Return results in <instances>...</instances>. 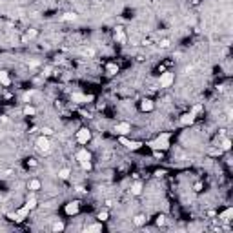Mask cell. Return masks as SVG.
Returning a JSON list of instances; mask_svg holds the SVG:
<instances>
[{
	"label": "cell",
	"mask_w": 233,
	"mask_h": 233,
	"mask_svg": "<svg viewBox=\"0 0 233 233\" xmlns=\"http://www.w3.org/2000/svg\"><path fill=\"white\" fill-rule=\"evenodd\" d=\"M108 73H109V75L119 73V66H117V64H109V66H108Z\"/></svg>",
	"instance_id": "cell-20"
},
{
	"label": "cell",
	"mask_w": 233,
	"mask_h": 233,
	"mask_svg": "<svg viewBox=\"0 0 233 233\" xmlns=\"http://www.w3.org/2000/svg\"><path fill=\"white\" fill-rule=\"evenodd\" d=\"M75 15H73V13H66V15H64V20H75Z\"/></svg>",
	"instance_id": "cell-28"
},
{
	"label": "cell",
	"mask_w": 233,
	"mask_h": 233,
	"mask_svg": "<svg viewBox=\"0 0 233 233\" xmlns=\"http://www.w3.org/2000/svg\"><path fill=\"white\" fill-rule=\"evenodd\" d=\"M80 164H82L84 169H91V162H89V160H84V162H80Z\"/></svg>",
	"instance_id": "cell-27"
},
{
	"label": "cell",
	"mask_w": 233,
	"mask_h": 233,
	"mask_svg": "<svg viewBox=\"0 0 233 233\" xmlns=\"http://www.w3.org/2000/svg\"><path fill=\"white\" fill-rule=\"evenodd\" d=\"M153 108H155L153 100H149V98H144V100H140V111H151Z\"/></svg>",
	"instance_id": "cell-8"
},
{
	"label": "cell",
	"mask_w": 233,
	"mask_h": 233,
	"mask_svg": "<svg viewBox=\"0 0 233 233\" xmlns=\"http://www.w3.org/2000/svg\"><path fill=\"white\" fill-rule=\"evenodd\" d=\"M168 140H169V135H168V133H162L158 138H155L153 142H149V147H151V149H160V151H162V149H168V147H169V142H168Z\"/></svg>",
	"instance_id": "cell-1"
},
{
	"label": "cell",
	"mask_w": 233,
	"mask_h": 233,
	"mask_svg": "<svg viewBox=\"0 0 233 233\" xmlns=\"http://www.w3.org/2000/svg\"><path fill=\"white\" fill-rule=\"evenodd\" d=\"M131 193H133V195H140V193H142V186H140V184H133V186H131Z\"/></svg>",
	"instance_id": "cell-18"
},
{
	"label": "cell",
	"mask_w": 233,
	"mask_h": 233,
	"mask_svg": "<svg viewBox=\"0 0 233 233\" xmlns=\"http://www.w3.org/2000/svg\"><path fill=\"white\" fill-rule=\"evenodd\" d=\"M115 131H117L120 137H122V135L126 137V135L131 131V124H130V122H119V124L115 126Z\"/></svg>",
	"instance_id": "cell-6"
},
{
	"label": "cell",
	"mask_w": 233,
	"mask_h": 233,
	"mask_svg": "<svg viewBox=\"0 0 233 233\" xmlns=\"http://www.w3.org/2000/svg\"><path fill=\"white\" fill-rule=\"evenodd\" d=\"M27 164H29V166H36V160H35V158H31V160H27Z\"/></svg>",
	"instance_id": "cell-32"
},
{
	"label": "cell",
	"mask_w": 233,
	"mask_h": 233,
	"mask_svg": "<svg viewBox=\"0 0 233 233\" xmlns=\"http://www.w3.org/2000/svg\"><path fill=\"white\" fill-rule=\"evenodd\" d=\"M115 38H117L119 42H124V40H126V36H124V31H122V27H117V31H115Z\"/></svg>",
	"instance_id": "cell-15"
},
{
	"label": "cell",
	"mask_w": 233,
	"mask_h": 233,
	"mask_svg": "<svg viewBox=\"0 0 233 233\" xmlns=\"http://www.w3.org/2000/svg\"><path fill=\"white\" fill-rule=\"evenodd\" d=\"M230 147H231V142L226 138V140H222V146H220V149L222 151H230Z\"/></svg>",
	"instance_id": "cell-21"
},
{
	"label": "cell",
	"mask_w": 233,
	"mask_h": 233,
	"mask_svg": "<svg viewBox=\"0 0 233 233\" xmlns=\"http://www.w3.org/2000/svg\"><path fill=\"white\" fill-rule=\"evenodd\" d=\"M231 217H233V208H228V209H226L224 213L220 215V219H222V220H226V222H228V220H231Z\"/></svg>",
	"instance_id": "cell-13"
},
{
	"label": "cell",
	"mask_w": 233,
	"mask_h": 233,
	"mask_svg": "<svg viewBox=\"0 0 233 233\" xmlns=\"http://www.w3.org/2000/svg\"><path fill=\"white\" fill-rule=\"evenodd\" d=\"M42 135H46V137H51L53 130H51V128H42Z\"/></svg>",
	"instance_id": "cell-26"
},
{
	"label": "cell",
	"mask_w": 233,
	"mask_h": 233,
	"mask_svg": "<svg viewBox=\"0 0 233 233\" xmlns=\"http://www.w3.org/2000/svg\"><path fill=\"white\" fill-rule=\"evenodd\" d=\"M66 215H77L78 213V202H68L66 208H64Z\"/></svg>",
	"instance_id": "cell-7"
},
{
	"label": "cell",
	"mask_w": 233,
	"mask_h": 233,
	"mask_svg": "<svg viewBox=\"0 0 233 233\" xmlns=\"http://www.w3.org/2000/svg\"><path fill=\"white\" fill-rule=\"evenodd\" d=\"M33 36H36V31H29L27 33V38H33Z\"/></svg>",
	"instance_id": "cell-31"
},
{
	"label": "cell",
	"mask_w": 233,
	"mask_h": 233,
	"mask_svg": "<svg viewBox=\"0 0 233 233\" xmlns=\"http://www.w3.org/2000/svg\"><path fill=\"white\" fill-rule=\"evenodd\" d=\"M164 222H166V217L164 215H158V217H157V226H164Z\"/></svg>",
	"instance_id": "cell-25"
},
{
	"label": "cell",
	"mask_w": 233,
	"mask_h": 233,
	"mask_svg": "<svg viewBox=\"0 0 233 233\" xmlns=\"http://www.w3.org/2000/svg\"><path fill=\"white\" fill-rule=\"evenodd\" d=\"M193 120H195V115H193V113H186V115H182V117H180V124H182V126H190Z\"/></svg>",
	"instance_id": "cell-10"
},
{
	"label": "cell",
	"mask_w": 233,
	"mask_h": 233,
	"mask_svg": "<svg viewBox=\"0 0 233 233\" xmlns=\"http://www.w3.org/2000/svg\"><path fill=\"white\" fill-rule=\"evenodd\" d=\"M58 177H60L62 180H66V179H69V169H68V168H62L60 171H58Z\"/></svg>",
	"instance_id": "cell-17"
},
{
	"label": "cell",
	"mask_w": 233,
	"mask_h": 233,
	"mask_svg": "<svg viewBox=\"0 0 233 233\" xmlns=\"http://www.w3.org/2000/svg\"><path fill=\"white\" fill-rule=\"evenodd\" d=\"M93 98H95L93 95H73V100H77L80 104H87V102H91Z\"/></svg>",
	"instance_id": "cell-9"
},
{
	"label": "cell",
	"mask_w": 233,
	"mask_h": 233,
	"mask_svg": "<svg viewBox=\"0 0 233 233\" xmlns=\"http://www.w3.org/2000/svg\"><path fill=\"white\" fill-rule=\"evenodd\" d=\"M200 190H202V184H200V182H197V184L193 186V191H200Z\"/></svg>",
	"instance_id": "cell-30"
},
{
	"label": "cell",
	"mask_w": 233,
	"mask_h": 233,
	"mask_svg": "<svg viewBox=\"0 0 233 233\" xmlns=\"http://www.w3.org/2000/svg\"><path fill=\"white\" fill-rule=\"evenodd\" d=\"M62 230H64V224H62V222H55V224H53V231H62Z\"/></svg>",
	"instance_id": "cell-24"
},
{
	"label": "cell",
	"mask_w": 233,
	"mask_h": 233,
	"mask_svg": "<svg viewBox=\"0 0 233 233\" xmlns=\"http://www.w3.org/2000/svg\"><path fill=\"white\" fill-rule=\"evenodd\" d=\"M120 142H122V144H124L126 147H128V149H131V151H135V149H138V147L144 146V144H142V142H138V140H128V138L124 137V135L120 137Z\"/></svg>",
	"instance_id": "cell-5"
},
{
	"label": "cell",
	"mask_w": 233,
	"mask_h": 233,
	"mask_svg": "<svg viewBox=\"0 0 233 233\" xmlns=\"http://www.w3.org/2000/svg\"><path fill=\"white\" fill-rule=\"evenodd\" d=\"M35 113H36V109L31 108V106H26V108H24V115H35Z\"/></svg>",
	"instance_id": "cell-22"
},
{
	"label": "cell",
	"mask_w": 233,
	"mask_h": 233,
	"mask_svg": "<svg viewBox=\"0 0 233 233\" xmlns=\"http://www.w3.org/2000/svg\"><path fill=\"white\" fill-rule=\"evenodd\" d=\"M89 138H91V131L87 130V128H80V130L77 131V142L78 144H87Z\"/></svg>",
	"instance_id": "cell-3"
},
{
	"label": "cell",
	"mask_w": 233,
	"mask_h": 233,
	"mask_svg": "<svg viewBox=\"0 0 233 233\" xmlns=\"http://www.w3.org/2000/svg\"><path fill=\"white\" fill-rule=\"evenodd\" d=\"M158 82H160V87H169L173 82H175V75H173L171 71H166V73L160 75V80H158Z\"/></svg>",
	"instance_id": "cell-4"
},
{
	"label": "cell",
	"mask_w": 233,
	"mask_h": 233,
	"mask_svg": "<svg viewBox=\"0 0 233 233\" xmlns=\"http://www.w3.org/2000/svg\"><path fill=\"white\" fill-rule=\"evenodd\" d=\"M26 206L29 208V209H35V208H36V199H35V197H29L27 202H26Z\"/></svg>",
	"instance_id": "cell-19"
},
{
	"label": "cell",
	"mask_w": 233,
	"mask_h": 233,
	"mask_svg": "<svg viewBox=\"0 0 233 233\" xmlns=\"http://www.w3.org/2000/svg\"><path fill=\"white\" fill-rule=\"evenodd\" d=\"M40 186H42V182L38 180V179H31V180L27 182V190H31V191L40 190Z\"/></svg>",
	"instance_id": "cell-11"
},
{
	"label": "cell",
	"mask_w": 233,
	"mask_h": 233,
	"mask_svg": "<svg viewBox=\"0 0 233 233\" xmlns=\"http://www.w3.org/2000/svg\"><path fill=\"white\" fill-rule=\"evenodd\" d=\"M146 215H137L135 219H133V222H135V226H144L146 224Z\"/></svg>",
	"instance_id": "cell-14"
},
{
	"label": "cell",
	"mask_w": 233,
	"mask_h": 233,
	"mask_svg": "<svg viewBox=\"0 0 233 233\" xmlns=\"http://www.w3.org/2000/svg\"><path fill=\"white\" fill-rule=\"evenodd\" d=\"M36 149L40 151V153H49V149H51V144H49V138L46 137V135H42V137L36 138Z\"/></svg>",
	"instance_id": "cell-2"
},
{
	"label": "cell",
	"mask_w": 233,
	"mask_h": 233,
	"mask_svg": "<svg viewBox=\"0 0 233 233\" xmlns=\"http://www.w3.org/2000/svg\"><path fill=\"white\" fill-rule=\"evenodd\" d=\"M77 160L78 162H84V160H89V153H87L86 149H80L77 153Z\"/></svg>",
	"instance_id": "cell-12"
},
{
	"label": "cell",
	"mask_w": 233,
	"mask_h": 233,
	"mask_svg": "<svg viewBox=\"0 0 233 233\" xmlns=\"http://www.w3.org/2000/svg\"><path fill=\"white\" fill-rule=\"evenodd\" d=\"M97 230H102V226L95 224V226H91V228H87V231H97Z\"/></svg>",
	"instance_id": "cell-29"
},
{
	"label": "cell",
	"mask_w": 233,
	"mask_h": 233,
	"mask_svg": "<svg viewBox=\"0 0 233 233\" xmlns=\"http://www.w3.org/2000/svg\"><path fill=\"white\" fill-rule=\"evenodd\" d=\"M0 84H4V86H8L9 84V77L6 71H0Z\"/></svg>",
	"instance_id": "cell-16"
},
{
	"label": "cell",
	"mask_w": 233,
	"mask_h": 233,
	"mask_svg": "<svg viewBox=\"0 0 233 233\" xmlns=\"http://www.w3.org/2000/svg\"><path fill=\"white\" fill-rule=\"evenodd\" d=\"M160 46H162V47H168V46H169V40H164V42L160 44Z\"/></svg>",
	"instance_id": "cell-33"
},
{
	"label": "cell",
	"mask_w": 233,
	"mask_h": 233,
	"mask_svg": "<svg viewBox=\"0 0 233 233\" xmlns=\"http://www.w3.org/2000/svg\"><path fill=\"white\" fill-rule=\"evenodd\" d=\"M108 211H100V213H98V217H97V219H98V220H100V222H104V220H108Z\"/></svg>",
	"instance_id": "cell-23"
}]
</instances>
